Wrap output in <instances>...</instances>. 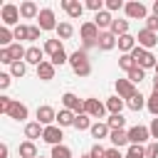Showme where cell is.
<instances>
[{
  "label": "cell",
  "instance_id": "obj_9",
  "mask_svg": "<svg viewBox=\"0 0 158 158\" xmlns=\"http://www.w3.org/2000/svg\"><path fill=\"white\" fill-rule=\"evenodd\" d=\"M84 114L99 121V118H104V114H106V104H101L99 99L89 96V99H84Z\"/></svg>",
  "mask_w": 158,
  "mask_h": 158
},
{
  "label": "cell",
  "instance_id": "obj_10",
  "mask_svg": "<svg viewBox=\"0 0 158 158\" xmlns=\"http://www.w3.org/2000/svg\"><path fill=\"white\" fill-rule=\"evenodd\" d=\"M136 42H138V47H143V49H153L156 44H158V32H151V30H138V35H136Z\"/></svg>",
  "mask_w": 158,
  "mask_h": 158
},
{
  "label": "cell",
  "instance_id": "obj_33",
  "mask_svg": "<svg viewBox=\"0 0 158 158\" xmlns=\"http://www.w3.org/2000/svg\"><path fill=\"white\" fill-rule=\"evenodd\" d=\"M91 116H86V114H77V118H74V128L77 131H89L91 128Z\"/></svg>",
  "mask_w": 158,
  "mask_h": 158
},
{
  "label": "cell",
  "instance_id": "obj_3",
  "mask_svg": "<svg viewBox=\"0 0 158 158\" xmlns=\"http://www.w3.org/2000/svg\"><path fill=\"white\" fill-rule=\"evenodd\" d=\"M20 5H12V2H5L2 10H0V20H2V27H17L20 25Z\"/></svg>",
  "mask_w": 158,
  "mask_h": 158
},
{
  "label": "cell",
  "instance_id": "obj_38",
  "mask_svg": "<svg viewBox=\"0 0 158 158\" xmlns=\"http://www.w3.org/2000/svg\"><path fill=\"white\" fill-rule=\"evenodd\" d=\"M106 123H109L111 131H116V128H123V126H126V118H123L121 114H111V116L106 118Z\"/></svg>",
  "mask_w": 158,
  "mask_h": 158
},
{
  "label": "cell",
  "instance_id": "obj_26",
  "mask_svg": "<svg viewBox=\"0 0 158 158\" xmlns=\"http://www.w3.org/2000/svg\"><path fill=\"white\" fill-rule=\"evenodd\" d=\"M74 118H77V114H72L69 109H59V111H57V126H59V128L74 126Z\"/></svg>",
  "mask_w": 158,
  "mask_h": 158
},
{
  "label": "cell",
  "instance_id": "obj_48",
  "mask_svg": "<svg viewBox=\"0 0 158 158\" xmlns=\"http://www.w3.org/2000/svg\"><path fill=\"white\" fill-rule=\"evenodd\" d=\"M146 158H158V141H151L146 146Z\"/></svg>",
  "mask_w": 158,
  "mask_h": 158
},
{
  "label": "cell",
  "instance_id": "obj_56",
  "mask_svg": "<svg viewBox=\"0 0 158 158\" xmlns=\"http://www.w3.org/2000/svg\"><path fill=\"white\" fill-rule=\"evenodd\" d=\"M151 10H153V15H156V17H158V0H156V2H153V5H151Z\"/></svg>",
  "mask_w": 158,
  "mask_h": 158
},
{
  "label": "cell",
  "instance_id": "obj_35",
  "mask_svg": "<svg viewBox=\"0 0 158 158\" xmlns=\"http://www.w3.org/2000/svg\"><path fill=\"white\" fill-rule=\"evenodd\" d=\"M49 158H74L72 156V148L69 146H52V153H49Z\"/></svg>",
  "mask_w": 158,
  "mask_h": 158
},
{
  "label": "cell",
  "instance_id": "obj_47",
  "mask_svg": "<svg viewBox=\"0 0 158 158\" xmlns=\"http://www.w3.org/2000/svg\"><path fill=\"white\" fill-rule=\"evenodd\" d=\"M12 101H15V99H10V96H5V94H2V96H0V114H7V111H10V106H12Z\"/></svg>",
  "mask_w": 158,
  "mask_h": 158
},
{
  "label": "cell",
  "instance_id": "obj_7",
  "mask_svg": "<svg viewBox=\"0 0 158 158\" xmlns=\"http://www.w3.org/2000/svg\"><path fill=\"white\" fill-rule=\"evenodd\" d=\"M123 12H126L128 20H146V17H148V7H146L141 0L126 2V5H123Z\"/></svg>",
  "mask_w": 158,
  "mask_h": 158
},
{
  "label": "cell",
  "instance_id": "obj_44",
  "mask_svg": "<svg viewBox=\"0 0 158 158\" xmlns=\"http://www.w3.org/2000/svg\"><path fill=\"white\" fill-rule=\"evenodd\" d=\"M10 74H12V77H17V79H20V77H25V74H27V64H25V62H15V64L10 67Z\"/></svg>",
  "mask_w": 158,
  "mask_h": 158
},
{
  "label": "cell",
  "instance_id": "obj_45",
  "mask_svg": "<svg viewBox=\"0 0 158 158\" xmlns=\"http://www.w3.org/2000/svg\"><path fill=\"white\" fill-rule=\"evenodd\" d=\"M123 0H106V10L109 12H118V10H123Z\"/></svg>",
  "mask_w": 158,
  "mask_h": 158
},
{
  "label": "cell",
  "instance_id": "obj_34",
  "mask_svg": "<svg viewBox=\"0 0 158 158\" xmlns=\"http://www.w3.org/2000/svg\"><path fill=\"white\" fill-rule=\"evenodd\" d=\"M12 40H15V32H12L10 27H0V47L5 49V47H10V44H15Z\"/></svg>",
  "mask_w": 158,
  "mask_h": 158
},
{
  "label": "cell",
  "instance_id": "obj_43",
  "mask_svg": "<svg viewBox=\"0 0 158 158\" xmlns=\"http://www.w3.org/2000/svg\"><path fill=\"white\" fill-rule=\"evenodd\" d=\"M49 62L54 64V67H62V64H69V54L62 49V52H57L54 57H49Z\"/></svg>",
  "mask_w": 158,
  "mask_h": 158
},
{
  "label": "cell",
  "instance_id": "obj_50",
  "mask_svg": "<svg viewBox=\"0 0 158 158\" xmlns=\"http://www.w3.org/2000/svg\"><path fill=\"white\" fill-rule=\"evenodd\" d=\"M10 81H12V74H10V72H2V74H0V89L5 91V89L10 86Z\"/></svg>",
  "mask_w": 158,
  "mask_h": 158
},
{
  "label": "cell",
  "instance_id": "obj_8",
  "mask_svg": "<svg viewBox=\"0 0 158 158\" xmlns=\"http://www.w3.org/2000/svg\"><path fill=\"white\" fill-rule=\"evenodd\" d=\"M62 109H69L72 114H84V99H79L74 91L62 94Z\"/></svg>",
  "mask_w": 158,
  "mask_h": 158
},
{
  "label": "cell",
  "instance_id": "obj_39",
  "mask_svg": "<svg viewBox=\"0 0 158 158\" xmlns=\"http://www.w3.org/2000/svg\"><path fill=\"white\" fill-rule=\"evenodd\" d=\"M146 109H148L153 116H158V91H151V96L146 99Z\"/></svg>",
  "mask_w": 158,
  "mask_h": 158
},
{
  "label": "cell",
  "instance_id": "obj_16",
  "mask_svg": "<svg viewBox=\"0 0 158 158\" xmlns=\"http://www.w3.org/2000/svg\"><path fill=\"white\" fill-rule=\"evenodd\" d=\"M89 133H91V138H96V143H99V141L109 138L111 128H109V123H106V121H94V123H91V128H89Z\"/></svg>",
  "mask_w": 158,
  "mask_h": 158
},
{
  "label": "cell",
  "instance_id": "obj_54",
  "mask_svg": "<svg viewBox=\"0 0 158 158\" xmlns=\"http://www.w3.org/2000/svg\"><path fill=\"white\" fill-rule=\"evenodd\" d=\"M106 158H126V156H121V151L111 146V148H106Z\"/></svg>",
  "mask_w": 158,
  "mask_h": 158
},
{
  "label": "cell",
  "instance_id": "obj_21",
  "mask_svg": "<svg viewBox=\"0 0 158 158\" xmlns=\"http://www.w3.org/2000/svg\"><path fill=\"white\" fill-rule=\"evenodd\" d=\"M42 133H44V126L40 121H27L25 123V138L27 141H37V138H42Z\"/></svg>",
  "mask_w": 158,
  "mask_h": 158
},
{
  "label": "cell",
  "instance_id": "obj_53",
  "mask_svg": "<svg viewBox=\"0 0 158 158\" xmlns=\"http://www.w3.org/2000/svg\"><path fill=\"white\" fill-rule=\"evenodd\" d=\"M40 32H42V30H40L37 25H30V42H37V40H40Z\"/></svg>",
  "mask_w": 158,
  "mask_h": 158
},
{
  "label": "cell",
  "instance_id": "obj_5",
  "mask_svg": "<svg viewBox=\"0 0 158 158\" xmlns=\"http://www.w3.org/2000/svg\"><path fill=\"white\" fill-rule=\"evenodd\" d=\"M57 17H54V10L52 7H42L40 15H37V27L42 32H49V30H57Z\"/></svg>",
  "mask_w": 158,
  "mask_h": 158
},
{
  "label": "cell",
  "instance_id": "obj_14",
  "mask_svg": "<svg viewBox=\"0 0 158 158\" xmlns=\"http://www.w3.org/2000/svg\"><path fill=\"white\" fill-rule=\"evenodd\" d=\"M116 96H121L123 101H128L133 94H136V84H131L128 79H116Z\"/></svg>",
  "mask_w": 158,
  "mask_h": 158
},
{
  "label": "cell",
  "instance_id": "obj_29",
  "mask_svg": "<svg viewBox=\"0 0 158 158\" xmlns=\"http://www.w3.org/2000/svg\"><path fill=\"white\" fill-rule=\"evenodd\" d=\"M123 106H126V101H123L121 96H116V94L106 99V111H111V114H121Z\"/></svg>",
  "mask_w": 158,
  "mask_h": 158
},
{
  "label": "cell",
  "instance_id": "obj_25",
  "mask_svg": "<svg viewBox=\"0 0 158 158\" xmlns=\"http://www.w3.org/2000/svg\"><path fill=\"white\" fill-rule=\"evenodd\" d=\"M17 153H20V158H40L37 143H35V141H22L20 148H17Z\"/></svg>",
  "mask_w": 158,
  "mask_h": 158
},
{
  "label": "cell",
  "instance_id": "obj_12",
  "mask_svg": "<svg viewBox=\"0 0 158 158\" xmlns=\"http://www.w3.org/2000/svg\"><path fill=\"white\" fill-rule=\"evenodd\" d=\"M37 121L42 126H52V123H57V111L49 104H42V106H37Z\"/></svg>",
  "mask_w": 158,
  "mask_h": 158
},
{
  "label": "cell",
  "instance_id": "obj_24",
  "mask_svg": "<svg viewBox=\"0 0 158 158\" xmlns=\"http://www.w3.org/2000/svg\"><path fill=\"white\" fill-rule=\"evenodd\" d=\"M7 116H10L12 121H25V118L30 116V111H27V106H25L22 101H12V106H10V111H7Z\"/></svg>",
  "mask_w": 158,
  "mask_h": 158
},
{
  "label": "cell",
  "instance_id": "obj_46",
  "mask_svg": "<svg viewBox=\"0 0 158 158\" xmlns=\"http://www.w3.org/2000/svg\"><path fill=\"white\" fill-rule=\"evenodd\" d=\"M89 153H91V158H106V148H104L101 143H94Z\"/></svg>",
  "mask_w": 158,
  "mask_h": 158
},
{
  "label": "cell",
  "instance_id": "obj_20",
  "mask_svg": "<svg viewBox=\"0 0 158 158\" xmlns=\"http://www.w3.org/2000/svg\"><path fill=\"white\" fill-rule=\"evenodd\" d=\"M54 72H57V67H54L49 59H44V62L37 67V79H40V81H52V79H54Z\"/></svg>",
  "mask_w": 158,
  "mask_h": 158
},
{
  "label": "cell",
  "instance_id": "obj_55",
  "mask_svg": "<svg viewBox=\"0 0 158 158\" xmlns=\"http://www.w3.org/2000/svg\"><path fill=\"white\" fill-rule=\"evenodd\" d=\"M7 153H10V148H7V143H2L0 146V158H7Z\"/></svg>",
  "mask_w": 158,
  "mask_h": 158
},
{
  "label": "cell",
  "instance_id": "obj_4",
  "mask_svg": "<svg viewBox=\"0 0 158 158\" xmlns=\"http://www.w3.org/2000/svg\"><path fill=\"white\" fill-rule=\"evenodd\" d=\"M131 57L136 59V64H138L141 69H156V64H158L156 54L148 52V49H143V47H136V49L131 52Z\"/></svg>",
  "mask_w": 158,
  "mask_h": 158
},
{
  "label": "cell",
  "instance_id": "obj_27",
  "mask_svg": "<svg viewBox=\"0 0 158 158\" xmlns=\"http://www.w3.org/2000/svg\"><path fill=\"white\" fill-rule=\"evenodd\" d=\"M7 52H10V57H12V64L15 62H25V54H27V47H22L20 42H15V44H10V47H5Z\"/></svg>",
  "mask_w": 158,
  "mask_h": 158
},
{
  "label": "cell",
  "instance_id": "obj_37",
  "mask_svg": "<svg viewBox=\"0 0 158 158\" xmlns=\"http://www.w3.org/2000/svg\"><path fill=\"white\" fill-rule=\"evenodd\" d=\"M126 79H128L131 84H141V81L146 79V69H141V67H136V69H131V72L126 74Z\"/></svg>",
  "mask_w": 158,
  "mask_h": 158
},
{
  "label": "cell",
  "instance_id": "obj_18",
  "mask_svg": "<svg viewBox=\"0 0 158 158\" xmlns=\"http://www.w3.org/2000/svg\"><path fill=\"white\" fill-rule=\"evenodd\" d=\"M116 42H118V37H116V35H111V32L106 30V32H101V35H99V42H96V47H99L101 52H111V49L116 47Z\"/></svg>",
  "mask_w": 158,
  "mask_h": 158
},
{
  "label": "cell",
  "instance_id": "obj_2",
  "mask_svg": "<svg viewBox=\"0 0 158 158\" xmlns=\"http://www.w3.org/2000/svg\"><path fill=\"white\" fill-rule=\"evenodd\" d=\"M99 35H101V30L94 25V20L81 22V27H79V37H81V42H84V47H81V49H91V47H96Z\"/></svg>",
  "mask_w": 158,
  "mask_h": 158
},
{
  "label": "cell",
  "instance_id": "obj_17",
  "mask_svg": "<svg viewBox=\"0 0 158 158\" xmlns=\"http://www.w3.org/2000/svg\"><path fill=\"white\" fill-rule=\"evenodd\" d=\"M94 25H96L101 32H106V30H111V25H114V15H111L109 10H101V12L94 15Z\"/></svg>",
  "mask_w": 158,
  "mask_h": 158
},
{
  "label": "cell",
  "instance_id": "obj_28",
  "mask_svg": "<svg viewBox=\"0 0 158 158\" xmlns=\"http://www.w3.org/2000/svg\"><path fill=\"white\" fill-rule=\"evenodd\" d=\"M146 99H148V96H143L141 91H136V94L126 101V106H128L131 111H141V109H146Z\"/></svg>",
  "mask_w": 158,
  "mask_h": 158
},
{
  "label": "cell",
  "instance_id": "obj_15",
  "mask_svg": "<svg viewBox=\"0 0 158 158\" xmlns=\"http://www.w3.org/2000/svg\"><path fill=\"white\" fill-rule=\"evenodd\" d=\"M42 62H44V49L37 47V44H30V47H27V54H25V64H35V67H40Z\"/></svg>",
  "mask_w": 158,
  "mask_h": 158
},
{
  "label": "cell",
  "instance_id": "obj_1",
  "mask_svg": "<svg viewBox=\"0 0 158 158\" xmlns=\"http://www.w3.org/2000/svg\"><path fill=\"white\" fill-rule=\"evenodd\" d=\"M69 67L77 77H89L91 74V62H89V54L86 49H74L69 54Z\"/></svg>",
  "mask_w": 158,
  "mask_h": 158
},
{
  "label": "cell",
  "instance_id": "obj_40",
  "mask_svg": "<svg viewBox=\"0 0 158 158\" xmlns=\"http://www.w3.org/2000/svg\"><path fill=\"white\" fill-rule=\"evenodd\" d=\"M84 7H86V10H91V12L96 15V12L106 10V2H104V0H86V2H84Z\"/></svg>",
  "mask_w": 158,
  "mask_h": 158
},
{
  "label": "cell",
  "instance_id": "obj_51",
  "mask_svg": "<svg viewBox=\"0 0 158 158\" xmlns=\"http://www.w3.org/2000/svg\"><path fill=\"white\" fill-rule=\"evenodd\" d=\"M148 131H151V138H153V141H158V116H156V118H151Z\"/></svg>",
  "mask_w": 158,
  "mask_h": 158
},
{
  "label": "cell",
  "instance_id": "obj_42",
  "mask_svg": "<svg viewBox=\"0 0 158 158\" xmlns=\"http://www.w3.org/2000/svg\"><path fill=\"white\" fill-rule=\"evenodd\" d=\"M126 158H146V146H128Z\"/></svg>",
  "mask_w": 158,
  "mask_h": 158
},
{
  "label": "cell",
  "instance_id": "obj_59",
  "mask_svg": "<svg viewBox=\"0 0 158 158\" xmlns=\"http://www.w3.org/2000/svg\"><path fill=\"white\" fill-rule=\"evenodd\" d=\"M156 74H158V64H156Z\"/></svg>",
  "mask_w": 158,
  "mask_h": 158
},
{
  "label": "cell",
  "instance_id": "obj_32",
  "mask_svg": "<svg viewBox=\"0 0 158 158\" xmlns=\"http://www.w3.org/2000/svg\"><path fill=\"white\" fill-rule=\"evenodd\" d=\"M49 57H54L57 52H62L64 49V44H62V40H44V47H42Z\"/></svg>",
  "mask_w": 158,
  "mask_h": 158
},
{
  "label": "cell",
  "instance_id": "obj_36",
  "mask_svg": "<svg viewBox=\"0 0 158 158\" xmlns=\"http://www.w3.org/2000/svg\"><path fill=\"white\" fill-rule=\"evenodd\" d=\"M118 67H121V69L128 74V72H131V69H136L138 64H136V59H133L131 54H121V57H118Z\"/></svg>",
  "mask_w": 158,
  "mask_h": 158
},
{
  "label": "cell",
  "instance_id": "obj_57",
  "mask_svg": "<svg viewBox=\"0 0 158 158\" xmlns=\"http://www.w3.org/2000/svg\"><path fill=\"white\" fill-rule=\"evenodd\" d=\"M153 91H158V74L153 77Z\"/></svg>",
  "mask_w": 158,
  "mask_h": 158
},
{
  "label": "cell",
  "instance_id": "obj_22",
  "mask_svg": "<svg viewBox=\"0 0 158 158\" xmlns=\"http://www.w3.org/2000/svg\"><path fill=\"white\" fill-rule=\"evenodd\" d=\"M109 141H111L114 148L131 146V143H128V131H126V128H116V131H111V133H109Z\"/></svg>",
  "mask_w": 158,
  "mask_h": 158
},
{
  "label": "cell",
  "instance_id": "obj_13",
  "mask_svg": "<svg viewBox=\"0 0 158 158\" xmlns=\"http://www.w3.org/2000/svg\"><path fill=\"white\" fill-rule=\"evenodd\" d=\"M62 10L67 12L69 20H77V17L84 15V2H79V0H62Z\"/></svg>",
  "mask_w": 158,
  "mask_h": 158
},
{
  "label": "cell",
  "instance_id": "obj_11",
  "mask_svg": "<svg viewBox=\"0 0 158 158\" xmlns=\"http://www.w3.org/2000/svg\"><path fill=\"white\" fill-rule=\"evenodd\" d=\"M62 138H64V131L52 123V126H44V133H42V141L49 143V146H62Z\"/></svg>",
  "mask_w": 158,
  "mask_h": 158
},
{
  "label": "cell",
  "instance_id": "obj_58",
  "mask_svg": "<svg viewBox=\"0 0 158 158\" xmlns=\"http://www.w3.org/2000/svg\"><path fill=\"white\" fill-rule=\"evenodd\" d=\"M79 158H91V153H84V156H79Z\"/></svg>",
  "mask_w": 158,
  "mask_h": 158
},
{
  "label": "cell",
  "instance_id": "obj_41",
  "mask_svg": "<svg viewBox=\"0 0 158 158\" xmlns=\"http://www.w3.org/2000/svg\"><path fill=\"white\" fill-rule=\"evenodd\" d=\"M12 32H15V40H17V42H22V40H30V25H17Z\"/></svg>",
  "mask_w": 158,
  "mask_h": 158
},
{
  "label": "cell",
  "instance_id": "obj_49",
  "mask_svg": "<svg viewBox=\"0 0 158 158\" xmlns=\"http://www.w3.org/2000/svg\"><path fill=\"white\" fill-rule=\"evenodd\" d=\"M146 30L158 32V17H156V15H148V17H146Z\"/></svg>",
  "mask_w": 158,
  "mask_h": 158
},
{
  "label": "cell",
  "instance_id": "obj_60",
  "mask_svg": "<svg viewBox=\"0 0 158 158\" xmlns=\"http://www.w3.org/2000/svg\"><path fill=\"white\" fill-rule=\"evenodd\" d=\"M40 158H42V156H40Z\"/></svg>",
  "mask_w": 158,
  "mask_h": 158
},
{
  "label": "cell",
  "instance_id": "obj_23",
  "mask_svg": "<svg viewBox=\"0 0 158 158\" xmlns=\"http://www.w3.org/2000/svg\"><path fill=\"white\" fill-rule=\"evenodd\" d=\"M20 15H22V20H37V15H40L37 2H32V0L20 2Z\"/></svg>",
  "mask_w": 158,
  "mask_h": 158
},
{
  "label": "cell",
  "instance_id": "obj_30",
  "mask_svg": "<svg viewBox=\"0 0 158 158\" xmlns=\"http://www.w3.org/2000/svg\"><path fill=\"white\" fill-rule=\"evenodd\" d=\"M111 35H116V37H121V35H128V20H121V17H114V25H111V30H109Z\"/></svg>",
  "mask_w": 158,
  "mask_h": 158
},
{
  "label": "cell",
  "instance_id": "obj_52",
  "mask_svg": "<svg viewBox=\"0 0 158 158\" xmlns=\"http://www.w3.org/2000/svg\"><path fill=\"white\" fill-rule=\"evenodd\" d=\"M0 62H2V64H7V67H12V57H10V52H7V49H2V47H0Z\"/></svg>",
  "mask_w": 158,
  "mask_h": 158
},
{
  "label": "cell",
  "instance_id": "obj_19",
  "mask_svg": "<svg viewBox=\"0 0 158 158\" xmlns=\"http://www.w3.org/2000/svg\"><path fill=\"white\" fill-rule=\"evenodd\" d=\"M116 47L121 49V54H131L136 47H138V42H136V37L128 32V35H121L118 37V42H116Z\"/></svg>",
  "mask_w": 158,
  "mask_h": 158
},
{
  "label": "cell",
  "instance_id": "obj_31",
  "mask_svg": "<svg viewBox=\"0 0 158 158\" xmlns=\"http://www.w3.org/2000/svg\"><path fill=\"white\" fill-rule=\"evenodd\" d=\"M54 32H57V40H72V35H74V25H72V22H59Z\"/></svg>",
  "mask_w": 158,
  "mask_h": 158
},
{
  "label": "cell",
  "instance_id": "obj_6",
  "mask_svg": "<svg viewBox=\"0 0 158 158\" xmlns=\"http://www.w3.org/2000/svg\"><path fill=\"white\" fill-rule=\"evenodd\" d=\"M148 141H151V131H148V126L136 123V126L128 128V143H131V146H143V143H148Z\"/></svg>",
  "mask_w": 158,
  "mask_h": 158
}]
</instances>
